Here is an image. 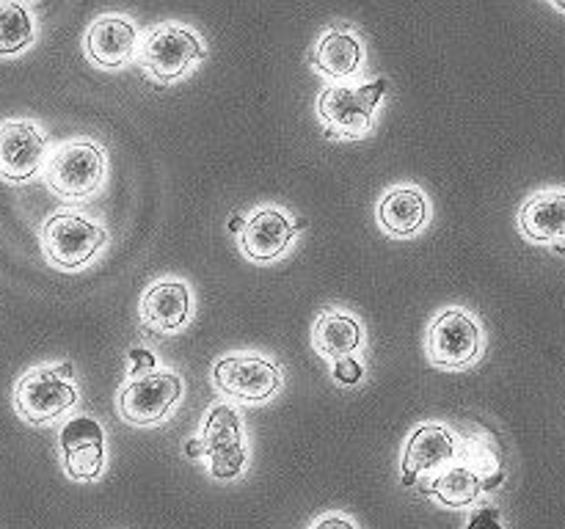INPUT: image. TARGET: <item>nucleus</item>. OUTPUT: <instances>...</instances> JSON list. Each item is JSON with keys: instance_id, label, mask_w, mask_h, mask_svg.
Listing matches in <instances>:
<instances>
[{"instance_id": "2eb2a0df", "label": "nucleus", "mask_w": 565, "mask_h": 529, "mask_svg": "<svg viewBox=\"0 0 565 529\" xmlns=\"http://www.w3.org/2000/svg\"><path fill=\"white\" fill-rule=\"evenodd\" d=\"M456 455L458 444L450 430L434 422L423 424L419 430H414L406 452H403V483L412 485L419 474L439 472L447 463L456 461Z\"/></svg>"}, {"instance_id": "b1692460", "label": "nucleus", "mask_w": 565, "mask_h": 529, "mask_svg": "<svg viewBox=\"0 0 565 529\" xmlns=\"http://www.w3.org/2000/svg\"><path fill=\"white\" fill-rule=\"evenodd\" d=\"M130 375L132 378H138V375H147L154 369V356L149 350H143V347H136V350H130Z\"/></svg>"}, {"instance_id": "412c9836", "label": "nucleus", "mask_w": 565, "mask_h": 529, "mask_svg": "<svg viewBox=\"0 0 565 529\" xmlns=\"http://www.w3.org/2000/svg\"><path fill=\"white\" fill-rule=\"evenodd\" d=\"M36 25L28 6L17 0H0V55H17L31 47Z\"/></svg>"}, {"instance_id": "dca6fc26", "label": "nucleus", "mask_w": 565, "mask_h": 529, "mask_svg": "<svg viewBox=\"0 0 565 529\" xmlns=\"http://www.w3.org/2000/svg\"><path fill=\"white\" fill-rule=\"evenodd\" d=\"M428 220V198L419 187H392L379 202V224L392 237H412Z\"/></svg>"}, {"instance_id": "0eeeda50", "label": "nucleus", "mask_w": 565, "mask_h": 529, "mask_svg": "<svg viewBox=\"0 0 565 529\" xmlns=\"http://www.w3.org/2000/svg\"><path fill=\"white\" fill-rule=\"evenodd\" d=\"M182 397V380L169 369H152L127 380L119 391V413L136 428L160 424Z\"/></svg>"}, {"instance_id": "aec40b11", "label": "nucleus", "mask_w": 565, "mask_h": 529, "mask_svg": "<svg viewBox=\"0 0 565 529\" xmlns=\"http://www.w3.org/2000/svg\"><path fill=\"white\" fill-rule=\"evenodd\" d=\"M430 485H434L430 490L436 494V499L447 507L475 505L480 496V490H483V479H480V474L475 472L472 466L445 468V472H441Z\"/></svg>"}, {"instance_id": "7ed1b4c3", "label": "nucleus", "mask_w": 565, "mask_h": 529, "mask_svg": "<svg viewBox=\"0 0 565 529\" xmlns=\"http://www.w3.org/2000/svg\"><path fill=\"white\" fill-rule=\"evenodd\" d=\"M44 182L61 198H86L105 182V152L92 141H70L44 165Z\"/></svg>"}, {"instance_id": "39448f33", "label": "nucleus", "mask_w": 565, "mask_h": 529, "mask_svg": "<svg viewBox=\"0 0 565 529\" xmlns=\"http://www.w3.org/2000/svg\"><path fill=\"white\" fill-rule=\"evenodd\" d=\"M188 455H207L210 474L215 479H235L246 466V444H243L241 417L232 406H213L204 419V430L199 444L185 446Z\"/></svg>"}, {"instance_id": "a878e982", "label": "nucleus", "mask_w": 565, "mask_h": 529, "mask_svg": "<svg viewBox=\"0 0 565 529\" xmlns=\"http://www.w3.org/2000/svg\"><path fill=\"white\" fill-rule=\"evenodd\" d=\"M230 229H232V231H235V229H243V218H241V215H235V218H232Z\"/></svg>"}, {"instance_id": "6ab92c4d", "label": "nucleus", "mask_w": 565, "mask_h": 529, "mask_svg": "<svg viewBox=\"0 0 565 529\" xmlns=\"http://www.w3.org/2000/svg\"><path fill=\"white\" fill-rule=\"evenodd\" d=\"M312 345L323 358H345L362 345V325L340 309H326L312 328Z\"/></svg>"}, {"instance_id": "4be33fe9", "label": "nucleus", "mask_w": 565, "mask_h": 529, "mask_svg": "<svg viewBox=\"0 0 565 529\" xmlns=\"http://www.w3.org/2000/svg\"><path fill=\"white\" fill-rule=\"evenodd\" d=\"M331 375H334L337 384H342V386H356L359 380H362L364 369H362V364L356 361V358L345 356V358H337L334 367H331Z\"/></svg>"}, {"instance_id": "f257e3e1", "label": "nucleus", "mask_w": 565, "mask_h": 529, "mask_svg": "<svg viewBox=\"0 0 565 529\" xmlns=\"http://www.w3.org/2000/svg\"><path fill=\"white\" fill-rule=\"evenodd\" d=\"M384 77L373 83H334L318 97V114L329 138H362L373 127L375 105L386 94Z\"/></svg>"}, {"instance_id": "6e6552de", "label": "nucleus", "mask_w": 565, "mask_h": 529, "mask_svg": "<svg viewBox=\"0 0 565 529\" xmlns=\"http://www.w3.org/2000/svg\"><path fill=\"white\" fill-rule=\"evenodd\" d=\"M281 380V369L257 353L224 356L213 369L215 389L237 402H268L279 395Z\"/></svg>"}, {"instance_id": "5701e85b", "label": "nucleus", "mask_w": 565, "mask_h": 529, "mask_svg": "<svg viewBox=\"0 0 565 529\" xmlns=\"http://www.w3.org/2000/svg\"><path fill=\"white\" fill-rule=\"evenodd\" d=\"M467 529H505V523H502V516L497 507L486 505V507H478V510L469 516Z\"/></svg>"}, {"instance_id": "f03ea898", "label": "nucleus", "mask_w": 565, "mask_h": 529, "mask_svg": "<svg viewBox=\"0 0 565 529\" xmlns=\"http://www.w3.org/2000/svg\"><path fill=\"white\" fill-rule=\"evenodd\" d=\"M72 364L64 367H36L22 375L14 386V408L25 422L47 424L64 417L77 402V389L66 380Z\"/></svg>"}, {"instance_id": "1a4fd4ad", "label": "nucleus", "mask_w": 565, "mask_h": 529, "mask_svg": "<svg viewBox=\"0 0 565 529\" xmlns=\"http://www.w3.org/2000/svg\"><path fill=\"white\" fill-rule=\"evenodd\" d=\"M204 58V47L196 33L185 25H166L154 28L147 36L141 50V64L158 83H171L185 75L196 61Z\"/></svg>"}, {"instance_id": "393cba45", "label": "nucleus", "mask_w": 565, "mask_h": 529, "mask_svg": "<svg viewBox=\"0 0 565 529\" xmlns=\"http://www.w3.org/2000/svg\"><path fill=\"white\" fill-rule=\"evenodd\" d=\"M312 529H356V527H353L351 518H345V516H326V518H320Z\"/></svg>"}, {"instance_id": "f8f14e48", "label": "nucleus", "mask_w": 565, "mask_h": 529, "mask_svg": "<svg viewBox=\"0 0 565 529\" xmlns=\"http://www.w3.org/2000/svg\"><path fill=\"white\" fill-rule=\"evenodd\" d=\"M136 25L127 17L105 14L88 25L83 47H86L88 61H94L97 66L119 69V66H125L136 55Z\"/></svg>"}, {"instance_id": "f3484780", "label": "nucleus", "mask_w": 565, "mask_h": 529, "mask_svg": "<svg viewBox=\"0 0 565 529\" xmlns=\"http://www.w3.org/2000/svg\"><path fill=\"white\" fill-rule=\"evenodd\" d=\"M519 229L533 242L565 240V191H541L519 209Z\"/></svg>"}, {"instance_id": "ddd939ff", "label": "nucleus", "mask_w": 565, "mask_h": 529, "mask_svg": "<svg viewBox=\"0 0 565 529\" xmlns=\"http://www.w3.org/2000/svg\"><path fill=\"white\" fill-rule=\"evenodd\" d=\"M141 323L143 328L158 334H174L191 317V290L180 279L154 281L141 295Z\"/></svg>"}, {"instance_id": "9d476101", "label": "nucleus", "mask_w": 565, "mask_h": 529, "mask_svg": "<svg viewBox=\"0 0 565 529\" xmlns=\"http://www.w3.org/2000/svg\"><path fill=\"white\" fill-rule=\"evenodd\" d=\"M61 457H64V472L72 479H97L105 468V430L97 419L75 417L66 419L58 433Z\"/></svg>"}, {"instance_id": "4468645a", "label": "nucleus", "mask_w": 565, "mask_h": 529, "mask_svg": "<svg viewBox=\"0 0 565 529\" xmlns=\"http://www.w3.org/2000/svg\"><path fill=\"white\" fill-rule=\"evenodd\" d=\"M292 237H296V224L281 209L265 207L257 209L243 224L241 248L254 262H274V259H279L287 251Z\"/></svg>"}, {"instance_id": "a211bd4d", "label": "nucleus", "mask_w": 565, "mask_h": 529, "mask_svg": "<svg viewBox=\"0 0 565 529\" xmlns=\"http://www.w3.org/2000/svg\"><path fill=\"white\" fill-rule=\"evenodd\" d=\"M362 42L348 28H331V31H326L318 39V44H315L312 55H309L315 69L323 72L326 77H334V80L356 75L359 66H362Z\"/></svg>"}, {"instance_id": "9b49d317", "label": "nucleus", "mask_w": 565, "mask_h": 529, "mask_svg": "<svg viewBox=\"0 0 565 529\" xmlns=\"http://www.w3.org/2000/svg\"><path fill=\"white\" fill-rule=\"evenodd\" d=\"M44 165V132L28 119L0 125V180L28 182Z\"/></svg>"}, {"instance_id": "20e7f679", "label": "nucleus", "mask_w": 565, "mask_h": 529, "mask_svg": "<svg viewBox=\"0 0 565 529\" xmlns=\"http://www.w3.org/2000/svg\"><path fill=\"white\" fill-rule=\"evenodd\" d=\"M108 242V231L77 213H53L42 226V251L61 270H77Z\"/></svg>"}, {"instance_id": "423d86ee", "label": "nucleus", "mask_w": 565, "mask_h": 529, "mask_svg": "<svg viewBox=\"0 0 565 529\" xmlns=\"http://www.w3.org/2000/svg\"><path fill=\"white\" fill-rule=\"evenodd\" d=\"M483 353V328L467 309H445L430 323L428 358L439 369H467Z\"/></svg>"}]
</instances>
